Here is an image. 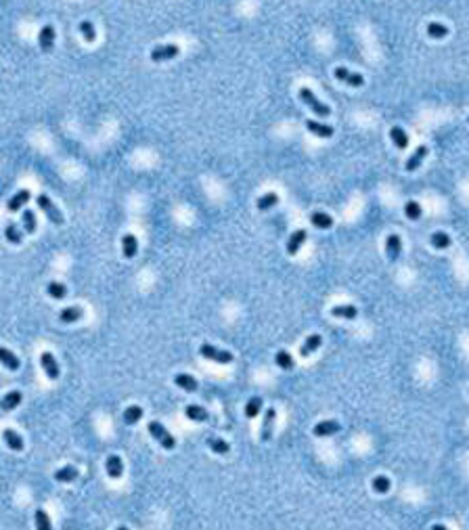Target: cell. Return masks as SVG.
Wrapping results in <instances>:
<instances>
[{"label":"cell","instance_id":"10","mask_svg":"<svg viewBox=\"0 0 469 530\" xmlns=\"http://www.w3.org/2000/svg\"><path fill=\"white\" fill-rule=\"evenodd\" d=\"M306 128H308L312 134H315V136H321V139H331V136H333V126L321 124V122H317V119H308Z\"/></svg>","mask_w":469,"mask_h":530},{"label":"cell","instance_id":"7","mask_svg":"<svg viewBox=\"0 0 469 530\" xmlns=\"http://www.w3.org/2000/svg\"><path fill=\"white\" fill-rule=\"evenodd\" d=\"M40 365H42V371L46 373V378L48 380H57L59 378V365H57V361H55V356L50 354V352H42L40 354Z\"/></svg>","mask_w":469,"mask_h":530},{"label":"cell","instance_id":"43","mask_svg":"<svg viewBox=\"0 0 469 530\" xmlns=\"http://www.w3.org/2000/svg\"><path fill=\"white\" fill-rule=\"evenodd\" d=\"M467 119H469V117H467Z\"/></svg>","mask_w":469,"mask_h":530},{"label":"cell","instance_id":"17","mask_svg":"<svg viewBox=\"0 0 469 530\" xmlns=\"http://www.w3.org/2000/svg\"><path fill=\"white\" fill-rule=\"evenodd\" d=\"M331 315L337 317V319H348V321H352V319H356L358 308H356L354 304H341V306H333Z\"/></svg>","mask_w":469,"mask_h":530},{"label":"cell","instance_id":"29","mask_svg":"<svg viewBox=\"0 0 469 530\" xmlns=\"http://www.w3.org/2000/svg\"><path fill=\"white\" fill-rule=\"evenodd\" d=\"M76 478H78V470L72 467V465H65V467L55 472V480L57 482H74Z\"/></svg>","mask_w":469,"mask_h":530},{"label":"cell","instance_id":"20","mask_svg":"<svg viewBox=\"0 0 469 530\" xmlns=\"http://www.w3.org/2000/svg\"><path fill=\"white\" fill-rule=\"evenodd\" d=\"M184 415H186L191 421H197V423L207 421V417H210V413H207L205 409L199 407V404H189V407L184 409Z\"/></svg>","mask_w":469,"mask_h":530},{"label":"cell","instance_id":"37","mask_svg":"<svg viewBox=\"0 0 469 530\" xmlns=\"http://www.w3.org/2000/svg\"><path fill=\"white\" fill-rule=\"evenodd\" d=\"M274 361H276V365H279L281 369H285V371H289V369H293V358H291V354L287 352V350H279L276 352V356H274Z\"/></svg>","mask_w":469,"mask_h":530},{"label":"cell","instance_id":"5","mask_svg":"<svg viewBox=\"0 0 469 530\" xmlns=\"http://www.w3.org/2000/svg\"><path fill=\"white\" fill-rule=\"evenodd\" d=\"M333 76H335V80L348 84V86H352V88H360L364 84V78L360 74H356V72H350L348 67H335Z\"/></svg>","mask_w":469,"mask_h":530},{"label":"cell","instance_id":"21","mask_svg":"<svg viewBox=\"0 0 469 530\" xmlns=\"http://www.w3.org/2000/svg\"><path fill=\"white\" fill-rule=\"evenodd\" d=\"M3 438H5V444L11 451H23V438L17 434L15 430H5Z\"/></svg>","mask_w":469,"mask_h":530},{"label":"cell","instance_id":"38","mask_svg":"<svg viewBox=\"0 0 469 530\" xmlns=\"http://www.w3.org/2000/svg\"><path fill=\"white\" fill-rule=\"evenodd\" d=\"M80 34L84 36L86 42H95L97 40V29L90 21H80Z\"/></svg>","mask_w":469,"mask_h":530},{"label":"cell","instance_id":"14","mask_svg":"<svg viewBox=\"0 0 469 530\" xmlns=\"http://www.w3.org/2000/svg\"><path fill=\"white\" fill-rule=\"evenodd\" d=\"M121 252H124V258H134L136 256V252H138V241H136V237L132 235V233H126L124 237H121Z\"/></svg>","mask_w":469,"mask_h":530},{"label":"cell","instance_id":"33","mask_svg":"<svg viewBox=\"0 0 469 530\" xmlns=\"http://www.w3.org/2000/svg\"><path fill=\"white\" fill-rule=\"evenodd\" d=\"M276 203H279V195H276V193H266V195H262V197L258 199L256 206H258V210H262V212H264V210L274 208Z\"/></svg>","mask_w":469,"mask_h":530},{"label":"cell","instance_id":"18","mask_svg":"<svg viewBox=\"0 0 469 530\" xmlns=\"http://www.w3.org/2000/svg\"><path fill=\"white\" fill-rule=\"evenodd\" d=\"M321 344H323V337H321L319 333H312L310 337H306V341L300 346V354H302V356H310L315 350L321 348Z\"/></svg>","mask_w":469,"mask_h":530},{"label":"cell","instance_id":"15","mask_svg":"<svg viewBox=\"0 0 469 530\" xmlns=\"http://www.w3.org/2000/svg\"><path fill=\"white\" fill-rule=\"evenodd\" d=\"M29 197H32V193L27 191V189H21V191H17L11 199H9V212H17V210H21L25 203L29 201Z\"/></svg>","mask_w":469,"mask_h":530},{"label":"cell","instance_id":"26","mask_svg":"<svg viewBox=\"0 0 469 530\" xmlns=\"http://www.w3.org/2000/svg\"><path fill=\"white\" fill-rule=\"evenodd\" d=\"M390 136H392L394 145L400 149V151H404V149L409 147V136H407V132H404L400 126H394V128L390 130Z\"/></svg>","mask_w":469,"mask_h":530},{"label":"cell","instance_id":"35","mask_svg":"<svg viewBox=\"0 0 469 530\" xmlns=\"http://www.w3.org/2000/svg\"><path fill=\"white\" fill-rule=\"evenodd\" d=\"M21 220H23V229H25V233H27V235L36 233V229H38V222H36V214H34L32 210H25V212H23V216H21Z\"/></svg>","mask_w":469,"mask_h":530},{"label":"cell","instance_id":"30","mask_svg":"<svg viewBox=\"0 0 469 530\" xmlns=\"http://www.w3.org/2000/svg\"><path fill=\"white\" fill-rule=\"evenodd\" d=\"M141 417H143V407H138V404H130V407H126V411H124V421H126L128 425H134L136 421H141Z\"/></svg>","mask_w":469,"mask_h":530},{"label":"cell","instance_id":"34","mask_svg":"<svg viewBox=\"0 0 469 530\" xmlns=\"http://www.w3.org/2000/svg\"><path fill=\"white\" fill-rule=\"evenodd\" d=\"M46 292H48V296H50V298H55V300H63V298L67 296V287H65L63 283H57V281H53V283H48V285H46Z\"/></svg>","mask_w":469,"mask_h":530},{"label":"cell","instance_id":"3","mask_svg":"<svg viewBox=\"0 0 469 530\" xmlns=\"http://www.w3.org/2000/svg\"><path fill=\"white\" fill-rule=\"evenodd\" d=\"M199 354H201L203 358H207V361H214V363H220V365L233 363V354H231L229 350H218V348L212 346V344H201Z\"/></svg>","mask_w":469,"mask_h":530},{"label":"cell","instance_id":"41","mask_svg":"<svg viewBox=\"0 0 469 530\" xmlns=\"http://www.w3.org/2000/svg\"><path fill=\"white\" fill-rule=\"evenodd\" d=\"M404 214H407V218H411V220H419L421 218V206L417 201H407V206H404Z\"/></svg>","mask_w":469,"mask_h":530},{"label":"cell","instance_id":"8","mask_svg":"<svg viewBox=\"0 0 469 530\" xmlns=\"http://www.w3.org/2000/svg\"><path fill=\"white\" fill-rule=\"evenodd\" d=\"M38 44L42 48V53H50L55 46V27L53 25H44L38 34Z\"/></svg>","mask_w":469,"mask_h":530},{"label":"cell","instance_id":"11","mask_svg":"<svg viewBox=\"0 0 469 530\" xmlns=\"http://www.w3.org/2000/svg\"><path fill=\"white\" fill-rule=\"evenodd\" d=\"M105 470H107L109 478L117 480V478H121V474H124V461H121V457H117V455H111L105 461Z\"/></svg>","mask_w":469,"mask_h":530},{"label":"cell","instance_id":"40","mask_svg":"<svg viewBox=\"0 0 469 530\" xmlns=\"http://www.w3.org/2000/svg\"><path fill=\"white\" fill-rule=\"evenodd\" d=\"M36 528L38 530H50L53 524H50V518L44 509H36Z\"/></svg>","mask_w":469,"mask_h":530},{"label":"cell","instance_id":"1","mask_svg":"<svg viewBox=\"0 0 469 530\" xmlns=\"http://www.w3.org/2000/svg\"><path fill=\"white\" fill-rule=\"evenodd\" d=\"M149 434H151L155 440H158L166 451H172V449L176 447V438L172 436L160 421H149Z\"/></svg>","mask_w":469,"mask_h":530},{"label":"cell","instance_id":"24","mask_svg":"<svg viewBox=\"0 0 469 530\" xmlns=\"http://www.w3.org/2000/svg\"><path fill=\"white\" fill-rule=\"evenodd\" d=\"M21 398H23V394L19 390H13V392H9V394L3 398V402H0V407L5 409V411H13V409H17L21 404Z\"/></svg>","mask_w":469,"mask_h":530},{"label":"cell","instance_id":"27","mask_svg":"<svg viewBox=\"0 0 469 530\" xmlns=\"http://www.w3.org/2000/svg\"><path fill=\"white\" fill-rule=\"evenodd\" d=\"M310 222L315 225L317 229H331L333 227V218L329 216V214H325V212H315L310 216Z\"/></svg>","mask_w":469,"mask_h":530},{"label":"cell","instance_id":"16","mask_svg":"<svg viewBox=\"0 0 469 530\" xmlns=\"http://www.w3.org/2000/svg\"><path fill=\"white\" fill-rule=\"evenodd\" d=\"M306 237H308L306 231H302V229H300V231H295V233L289 237V241H287V254H289V256H295V254H298L300 247H302L304 241H306Z\"/></svg>","mask_w":469,"mask_h":530},{"label":"cell","instance_id":"6","mask_svg":"<svg viewBox=\"0 0 469 530\" xmlns=\"http://www.w3.org/2000/svg\"><path fill=\"white\" fill-rule=\"evenodd\" d=\"M178 53H180V48L176 44H162V46H155L151 50V61H155V63L170 61V59L178 57Z\"/></svg>","mask_w":469,"mask_h":530},{"label":"cell","instance_id":"9","mask_svg":"<svg viewBox=\"0 0 469 530\" xmlns=\"http://www.w3.org/2000/svg\"><path fill=\"white\" fill-rule=\"evenodd\" d=\"M339 430H341V425H339L335 419H325V421H319L312 432H315V436H319V438H325V436L337 434Z\"/></svg>","mask_w":469,"mask_h":530},{"label":"cell","instance_id":"42","mask_svg":"<svg viewBox=\"0 0 469 530\" xmlns=\"http://www.w3.org/2000/svg\"><path fill=\"white\" fill-rule=\"evenodd\" d=\"M373 490L379 492V494H386L390 490V480L386 476H375L373 478Z\"/></svg>","mask_w":469,"mask_h":530},{"label":"cell","instance_id":"32","mask_svg":"<svg viewBox=\"0 0 469 530\" xmlns=\"http://www.w3.org/2000/svg\"><path fill=\"white\" fill-rule=\"evenodd\" d=\"M207 447H210L216 455H227V453L231 451L229 442H227V440H222V438H207Z\"/></svg>","mask_w":469,"mask_h":530},{"label":"cell","instance_id":"4","mask_svg":"<svg viewBox=\"0 0 469 530\" xmlns=\"http://www.w3.org/2000/svg\"><path fill=\"white\" fill-rule=\"evenodd\" d=\"M36 203H38V208L48 216V220L53 222V225H63V214L59 212V208L55 206V203L50 201L48 195H38V197H36Z\"/></svg>","mask_w":469,"mask_h":530},{"label":"cell","instance_id":"2","mask_svg":"<svg viewBox=\"0 0 469 530\" xmlns=\"http://www.w3.org/2000/svg\"><path fill=\"white\" fill-rule=\"evenodd\" d=\"M300 99H302V103H306L319 117H329V115H331V109H329V105L321 103V101L317 99V95L312 92L310 88H302V90H300Z\"/></svg>","mask_w":469,"mask_h":530},{"label":"cell","instance_id":"31","mask_svg":"<svg viewBox=\"0 0 469 530\" xmlns=\"http://www.w3.org/2000/svg\"><path fill=\"white\" fill-rule=\"evenodd\" d=\"M5 237H7V241H11V243H15V245H19V243L23 241V235H21L19 227H17L15 222H9V225H7Z\"/></svg>","mask_w":469,"mask_h":530},{"label":"cell","instance_id":"23","mask_svg":"<svg viewBox=\"0 0 469 530\" xmlns=\"http://www.w3.org/2000/svg\"><path fill=\"white\" fill-rule=\"evenodd\" d=\"M0 363H3L9 371H17V369H19V365H21L19 358H17L9 348H0Z\"/></svg>","mask_w":469,"mask_h":530},{"label":"cell","instance_id":"36","mask_svg":"<svg viewBox=\"0 0 469 530\" xmlns=\"http://www.w3.org/2000/svg\"><path fill=\"white\" fill-rule=\"evenodd\" d=\"M429 241H431V245L436 247V250H446V247H450V237H448L446 233H442V231L433 233Z\"/></svg>","mask_w":469,"mask_h":530},{"label":"cell","instance_id":"25","mask_svg":"<svg viewBox=\"0 0 469 530\" xmlns=\"http://www.w3.org/2000/svg\"><path fill=\"white\" fill-rule=\"evenodd\" d=\"M427 36L429 38H433V40H442V38H446L448 36V27L444 25V23H438V21H431V23H427Z\"/></svg>","mask_w":469,"mask_h":530},{"label":"cell","instance_id":"12","mask_svg":"<svg viewBox=\"0 0 469 530\" xmlns=\"http://www.w3.org/2000/svg\"><path fill=\"white\" fill-rule=\"evenodd\" d=\"M274 419H276V411H274V409H266V413H264V423H262V432H260V438H262V442H268V440L272 438Z\"/></svg>","mask_w":469,"mask_h":530},{"label":"cell","instance_id":"28","mask_svg":"<svg viewBox=\"0 0 469 530\" xmlns=\"http://www.w3.org/2000/svg\"><path fill=\"white\" fill-rule=\"evenodd\" d=\"M82 317H84V313H82V308H78V306H67V308H63L61 315H59V319L63 323H76Z\"/></svg>","mask_w":469,"mask_h":530},{"label":"cell","instance_id":"22","mask_svg":"<svg viewBox=\"0 0 469 530\" xmlns=\"http://www.w3.org/2000/svg\"><path fill=\"white\" fill-rule=\"evenodd\" d=\"M425 155H427V147H423V145H421V147L417 149V151L413 153V155L409 158V162H407V172H415V170H417V168H419V166L423 164Z\"/></svg>","mask_w":469,"mask_h":530},{"label":"cell","instance_id":"13","mask_svg":"<svg viewBox=\"0 0 469 530\" xmlns=\"http://www.w3.org/2000/svg\"><path fill=\"white\" fill-rule=\"evenodd\" d=\"M386 254L390 260H398V256L402 254V241L398 235H390L386 239Z\"/></svg>","mask_w":469,"mask_h":530},{"label":"cell","instance_id":"19","mask_svg":"<svg viewBox=\"0 0 469 530\" xmlns=\"http://www.w3.org/2000/svg\"><path fill=\"white\" fill-rule=\"evenodd\" d=\"M174 384H176L178 388H182L184 392H195L197 386H199L193 375H186V373H178V375H174Z\"/></svg>","mask_w":469,"mask_h":530},{"label":"cell","instance_id":"39","mask_svg":"<svg viewBox=\"0 0 469 530\" xmlns=\"http://www.w3.org/2000/svg\"><path fill=\"white\" fill-rule=\"evenodd\" d=\"M260 409H262V398H260V396H254V398H249V402L245 404V417L254 419V417L260 413Z\"/></svg>","mask_w":469,"mask_h":530}]
</instances>
